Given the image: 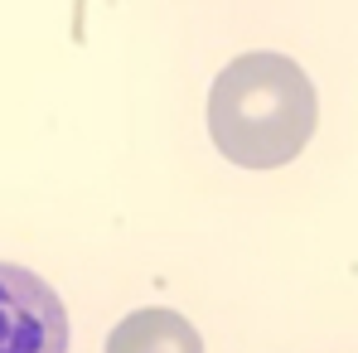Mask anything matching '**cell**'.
Segmentation results:
<instances>
[{
  "label": "cell",
  "instance_id": "1",
  "mask_svg": "<svg viewBox=\"0 0 358 353\" xmlns=\"http://www.w3.org/2000/svg\"><path fill=\"white\" fill-rule=\"evenodd\" d=\"M315 87L286 54H242L208 92V136L242 170L291 165L315 136Z\"/></svg>",
  "mask_w": 358,
  "mask_h": 353
},
{
  "label": "cell",
  "instance_id": "2",
  "mask_svg": "<svg viewBox=\"0 0 358 353\" xmlns=\"http://www.w3.org/2000/svg\"><path fill=\"white\" fill-rule=\"evenodd\" d=\"M0 353H68V310L29 266L0 261Z\"/></svg>",
  "mask_w": 358,
  "mask_h": 353
},
{
  "label": "cell",
  "instance_id": "3",
  "mask_svg": "<svg viewBox=\"0 0 358 353\" xmlns=\"http://www.w3.org/2000/svg\"><path fill=\"white\" fill-rule=\"evenodd\" d=\"M107 353H203V339L175 310H136L112 329Z\"/></svg>",
  "mask_w": 358,
  "mask_h": 353
}]
</instances>
